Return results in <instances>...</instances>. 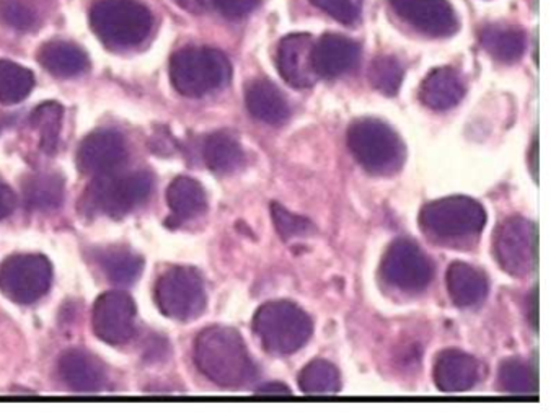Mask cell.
Masks as SVG:
<instances>
[{
    "mask_svg": "<svg viewBox=\"0 0 556 419\" xmlns=\"http://www.w3.org/2000/svg\"><path fill=\"white\" fill-rule=\"evenodd\" d=\"M53 266L43 255H15L0 265V292L15 304H34L51 288Z\"/></svg>",
    "mask_w": 556,
    "mask_h": 419,
    "instance_id": "10",
    "label": "cell"
},
{
    "mask_svg": "<svg viewBox=\"0 0 556 419\" xmlns=\"http://www.w3.org/2000/svg\"><path fill=\"white\" fill-rule=\"evenodd\" d=\"M465 97V84L458 71L452 67H439L431 71L422 80L419 99L434 112H447L454 109Z\"/></svg>",
    "mask_w": 556,
    "mask_h": 419,
    "instance_id": "19",
    "label": "cell"
},
{
    "mask_svg": "<svg viewBox=\"0 0 556 419\" xmlns=\"http://www.w3.org/2000/svg\"><path fill=\"white\" fill-rule=\"evenodd\" d=\"M529 321L533 330H539V288H533L529 295Z\"/></svg>",
    "mask_w": 556,
    "mask_h": 419,
    "instance_id": "39",
    "label": "cell"
},
{
    "mask_svg": "<svg viewBox=\"0 0 556 419\" xmlns=\"http://www.w3.org/2000/svg\"><path fill=\"white\" fill-rule=\"evenodd\" d=\"M105 275L116 284H131L141 276L144 262L126 249L103 250L97 256Z\"/></svg>",
    "mask_w": 556,
    "mask_h": 419,
    "instance_id": "27",
    "label": "cell"
},
{
    "mask_svg": "<svg viewBox=\"0 0 556 419\" xmlns=\"http://www.w3.org/2000/svg\"><path fill=\"white\" fill-rule=\"evenodd\" d=\"M403 71L402 63L393 56H379L372 61L369 67L370 86L386 97H395L402 87Z\"/></svg>",
    "mask_w": 556,
    "mask_h": 419,
    "instance_id": "32",
    "label": "cell"
},
{
    "mask_svg": "<svg viewBox=\"0 0 556 419\" xmlns=\"http://www.w3.org/2000/svg\"><path fill=\"white\" fill-rule=\"evenodd\" d=\"M204 162L217 175H232L245 165V152L229 131H217L204 142Z\"/></svg>",
    "mask_w": 556,
    "mask_h": 419,
    "instance_id": "22",
    "label": "cell"
},
{
    "mask_svg": "<svg viewBox=\"0 0 556 419\" xmlns=\"http://www.w3.org/2000/svg\"><path fill=\"white\" fill-rule=\"evenodd\" d=\"M35 87L31 71L12 61H0V103L15 105L24 102Z\"/></svg>",
    "mask_w": 556,
    "mask_h": 419,
    "instance_id": "28",
    "label": "cell"
},
{
    "mask_svg": "<svg viewBox=\"0 0 556 419\" xmlns=\"http://www.w3.org/2000/svg\"><path fill=\"white\" fill-rule=\"evenodd\" d=\"M181 9L191 14H204L214 9V0H175Z\"/></svg>",
    "mask_w": 556,
    "mask_h": 419,
    "instance_id": "38",
    "label": "cell"
},
{
    "mask_svg": "<svg viewBox=\"0 0 556 419\" xmlns=\"http://www.w3.org/2000/svg\"><path fill=\"white\" fill-rule=\"evenodd\" d=\"M60 376L70 389L79 393L100 392L109 380L102 360L83 350L66 351L61 356Z\"/></svg>",
    "mask_w": 556,
    "mask_h": 419,
    "instance_id": "18",
    "label": "cell"
},
{
    "mask_svg": "<svg viewBox=\"0 0 556 419\" xmlns=\"http://www.w3.org/2000/svg\"><path fill=\"white\" fill-rule=\"evenodd\" d=\"M361 48L341 35H324L312 51V64L318 79H337L351 73L359 63Z\"/></svg>",
    "mask_w": 556,
    "mask_h": 419,
    "instance_id": "16",
    "label": "cell"
},
{
    "mask_svg": "<svg viewBox=\"0 0 556 419\" xmlns=\"http://www.w3.org/2000/svg\"><path fill=\"white\" fill-rule=\"evenodd\" d=\"M273 223L282 240L301 239L314 232V224L305 217L289 213L281 204H271Z\"/></svg>",
    "mask_w": 556,
    "mask_h": 419,
    "instance_id": "34",
    "label": "cell"
},
{
    "mask_svg": "<svg viewBox=\"0 0 556 419\" xmlns=\"http://www.w3.org/2000/svg\"><path fill=\"white\" fill-rule=\"evenodd\" d=\"M256 395H291V389L282 385V383H268V385L260 386Z\"/></svg>",
    "mask_w": 556,
    "mask_h": 419,
    "instance_id": "40",
    "label": "cell"
},
{
    "mask_svg": "<svg viewBox=\"0 0 556 419\" xmlns=\"http://www.w3.org/2000/svg\"><path fill=\"white\" fill-rule=\"evenodd\" d=\"M432 376L441 392H468L480 380V364L465 351L445 350L435 357Z\"/></svg>",
    "mask_w": 556,
    "mask_h": 419,
    "instance_id": "17",
    "label": "cell"
},
{
    "mask_svg": "<svg viewBox=\"0 0 556 419\" xmlns=\"http://www.w3.org/2000/svg\"><path fill=\"white\" fill-rule=\"evenodd\" d=\"M245 103L250 115L266 125H285L291 116L288 99L269 80H253L247 89Z\"/></svg>",
    "mask_w": 556,
    "mask_h": 419,
    "instance_id": "20",
    "label": "cell"
},
{
    "mask_svg": "<svg viewBox=\"0 0 556 419\" xmlns=\"http://www.w3.org/2000/svg\"><path fill=\"white\" fill-rule=\"evenodd\" d=\"M63 106L58 102H47L31 113V126L40 135V148L48 154L56 151L60 142L61 126H63Z\"/></svg>",
    "mask_w": 556,
    "mask_h": 419,
    "instance_id": "31",
    "label": "cell"
},
{
    "mask_svg": "<svg viewBox=\"0 0 556 419\" xmlns=\"http://www.w3.org/2000/svg\"><path fill=\"white\" fill-rule=\"evenodd\" d=\"M154 178L149 172L96 177L86 191L84 207L92 214L122 219L149 200Z\"/></svg>",
    "mask_w": 556,
    "mask_h": 419,
    "instance_id": "7",
    "label": "cell"
},
{
    "mask_svg": "<svg viewBox=\"0 0 556 419\" xmlns=\"http://www.w3.org/2000/svg\"><path fill=\"white\" fill-rule=\"evenodd\" d=\"M260 5V0H214V9L229 21H240L252 14Z\"/></svg>",
    "mask_w": 556,
    "mask_h": 419,
    "instance_id": "36",
    "label": "cell"
},
{
    "mask_svg": "<svg viewBox=\"0 0 556 419\" xmlns=\"http://www.w3.org/2000/svg\"><path fill=\"white\" fill-rule=\"evenodd\" d=\"M25 204L31 211L58 210L64 201V180L56 174L31 175L24 183Z\"/></svg>",
    "mask_w": 556,
    "mask_h": 419,
    "instance_id": "26",
    "label": "cell"
},
{
    "mask_svg": "<svg viewBox=\"0 0 556 419\" xmlns=\"http://www.w3.org/2000/svg\"><path fill=\"white\" fill-rule=\"evenodd\" d=\"M92 328L105 343L118 346L128 343L136 333V305L123 291L100 295L93 305Z\"/></svg>",
    "mask_w": 556,
    "mask_h": 419,
    "instance_id": "12",
    "label": "cell"
},
{
    "mask_svg": "<svg viewBox=\"0 0 556 419\" xmlns=\"http://www.w3.org/2000/svg\"><path fill=\"white\" fill-rule=\"evenodd\" d=\"M168 206L178 223L197 219L206 213L207 196L200 181L190 177H178L172 181L167 191Z\"/></svg>",
    "mask_w": 556,
    "mask_h": 419,
    "instance_id": "24",
    "label": "cell"
},
{
    "mask_svg": "<svg viewBox=\"0 0 556 419\" xmlns=\"http://www.w3.org/2000/svg\"><path fill=\"white\" fill-rule=\"evenodd\" d=\"M445 281L452 302L460 308L475 307L486 299L490 291L486 276L467 263H452Z\"/></svg>",
    "mask_w": 556,
    "mask_h": 419,
    "instance_id": "21",
    "label": "cell"
},
{
    "mask_svg": "<svg viewBox=\"0 0 556 419\" xmlns=\"http://www.w3.org/2000/svg\"><path fill=\"white\" fill-rule=\"evenodd\" d=\"M387 284L408 294H418L432 279V263L421 246L409 239H399L387 249L380 266Z\"/></svg>",
    "mask_w": 556,
    "mask_h": 419,
    "instance_id": "11",
    "label": "cell"
},
{
    "mask_svg": "<svg viewBox=\"0 0 556 419\" xmlns=\"http://www.w3.org/2000/svg\"><path fill=\"white\" fill-rule=\"evenodd\" d=\"M155 302L165 317L190 321L206 308V289L200 272L187 266L168 269L155 285Z\"/></svg>",
    "mask_w": 556,
    "mask_h": 419,
    "instance_id": "8",
    "label": "cell"
},
{
    "mask_svg": "<svg viewBox=\"0 0 556 419\" xmlns=\"http://www.w3.org/2000/svg\"><path fill=\"white\" fill-rule=\"evenodd\" d=\"M90 25L106 47L129 50L146 41L154 18L138 0H97L90 11Z\"/></svg>",
    "mask_w": 556,
    "mask_h": 419,
    "instance_id": "4",
    "label": "cell"
},
{
    "mask_svg": "<svg viewBox=\"0 0 556 419\" xmlns=\"http://www.w3.org/2000/svg\"><path fill=\"white\" fill-rule=\"evenodd\" d=\"M497 383L504 393L510 395H530L539 392V377L529 364L510 359L501 364Z\"/></svg>",
    "mask_w": 556,
    "mask_h": 419,
    "instance_id": "30",
    "label": "cell"
},
{
    "mask_svg": "<svg viewBox=\"0 0 556 419\" xmlns=\"http://www.w3.org/2000/svg\"><path fill=\"white\" fill-rule=\"evenodd\" d=\"M232 77L226 54L213 48H185L170 61L175 90L188 99H201L224 89Z\"/></svg>",
    "mask_w": 556,
    "mask_h": 419,
    "instance_id": "5",
    "label": "cell"
},
{
    "mask_svg": "<svg viewBox=\"0 0 556 419\" xmlns=\"http://www.w3.org/2000/svg\"><path fill=\"white\" fill-rule=\"evenodd\" d=\"M194 363L203 376L223 389L249 385L258 373L245 341L229 327H210L198 334Z\"/></svg>",
    "mask_w": 556,
    "mask_h": 419,
    "instance_id": "1",
    "label": "cell"
},
{
    "mask_svg": "<svg viewBox=\"0 0 556 419\" xmlns=\"http://www.w3.org/2000/svg\"><path fill=\"white\" fill-rule=\"evenodd\" d=\"M41 66L56 77H76L87 73L90 67L89 58L77 45L70 41H50L38 54Z\"/></svg>",
    "mask_w": 556,
    "mask_h": 419,
    "instance_id": "23",
    "label": "cell"
},
{
    "mask_svg": "<svg viewBox=\"0 0 556 419\" xmlns=\"http://www.w3.org/2000/svg\"><path fill=\"white\" fill-rule=\"evenodd\" d=\"M348 149L357 164L377 177H390L402 170L405 144L395 129L380 119H357L348 129Z\"/></svg>",
    "mask_w": 556,
    "mask_h": 419,
    "instance_id": "2",
    "label": "cell"
},
{
    "mask_svg": "<svg viewBox=\"0 0 556 419\" xmlns=\"http://www.w3.org/2000/svg\"><path fill=\"white\" fill-rule=\"evenodd\" d=\"M299 386L307 395H333L340 392V370L328 360H314L302 369Z\"/></svg>",
    "mask_w": 556,
    "mask_h": 419,
    "instance_id": "29",
    "label": "cell"
},
{
    "mask_svg": "<svg viewBox=\"0 0 556 419\" xmlns=\"http://www.w3.org/2000/svg\"><path fill=\"white\" fill-rule=\"evenodd\" d=\"M494 256L501 268L514 278H523L539 262V230L532 220L509 217L494 233Z\"/></svg>",
    "mask_w": 556,
    "mask_h": 419,
    "instance_id": "9",
    "label": "cell"
},
{
    "mask_svg": "<svg viewBox=\"0 0 556 419\" xmlns=\"http://www.w3.org/2000/svg\"><path fill=\"white\" fill-rule=\"evenodd\" d=\"M0 18L17 31L35 30L38 25L37 11L27 0H0Z\"/></svg>",
    "mask_w": 556,
    "mask_h": 419,
    "instance_id": "33",
    "label": "cell"
},
{
    "mask_svg": "<svg viewBox=\"0 0 556 419\" xmlns=\"http://www.w3.org/2000/svg\"><path fill=\"white\" fill-rule=\"evenodd\" d=\"M393 12L416 31L431 38L452 37L457 17L447 0H389Z\"/></svg>",
    "mask_w": 556,
    "mask_h": 419,
    "instance_id": "14",
    "label": "cell"
},
{
    "mask_svg": "<svg viewBox=\"0 0 556 419\" xmlns=\"http://www.w3.org/2000/svg\"><path fill=\"white\" fill-rule=\"evenodd\" d=\"M314 43L305 34L288 35L279 43L276 64L282 79L294 89H311L318 80L312 64Z\"/></svg>",
    "mask_w": 556,
    "mask_h": 419,
    "instance_id": "15",
    "label": "cell"
},
{
    "mask_svg": "<svg viewBox=\"0 0 556 419\" xmlns=\"http://www.w3.org/2000/svg\"><path fill=\"white\" fill-rule=\"evenodd\" d=\"M15 204H17V198H15L14 191L0 181V220H4L5 217L14 213Z\"/></svg>",
    "mask_w": 556,
    "mask_h": 419,
    "instance_id": "37",
    "label": "cell"
},
{
    "mask_svg": "<svg viewBox=\"0 0 556 419\" xmlns=\"http://www.w3.org/2000/svg\"><path fill=\"white\" fill-rule=\"evenodd\" d=\"M128 158V145L122 132L115 129H99L87 136L77 152V165L90 177L115 174Z\"/></svg>",
    "mask_w": 556,
    "mask_h": 419,
    "instance_id": "13",
    "label": "cell"
},
{
    "mask_svg": "<svg viewBox=\"0 0 556 419\" xmlns=\"http://www.w3.org/2000/svg\"><path fill=\"white\" fill-rule=\"evenodd\" d=\"M486 224L483 206L473 198L447 196L426 204L419 213L422 232L439 242H464L480 236Z\"/></svg>",
    "mask_w": 556,
    "mask_h": 419,
    "instance_id": "6",
    "label": "cell"
},
{
    "mask_svg": "<svg viewBox=\"0 0 556 419\" xmlns=\"http://www.w3.org/2000/svg\"><path fill=\"white\" fill-rule=\"evenodd\" d=\"M253 331L266 353L291 356L308 343L314 333V323L294 302L271 301L256 310Z\"/></svg>",
    "mask_w": 556,
    "mask_h": 419,
    "instance_id": "3",
    "label": "cell"
},
{
    "mask_svg": "<svg viewBox=\"0 0 556 419\" xmlns=\"http://www.w3.org/2000/svg\"><path fill=\"white\" fill-rule=\"evenodd\" d=\"M312 4L343 25H354L361 17V0H312Z\"/></svg>",
    "mask_w": 556,
    "mask_h": 419,
    "instance_id": "35",
    "label": "cell"
},
{
    "mask_svg": "<svg viewBox=\"0 0 556 419\" xmlns=\"http://www.w3.org/2000/svg\"><path fill=\"white\" fill-rule=\"evenodd\" d=\"M481 47L500 63H516L526 53V35L513 27H486L480 35Z\"/></svg>",
    "mask_w": 556,
    "mask_h": 419,
    "instance_id": "25",
    "label": "cell"
}]
</instances>
